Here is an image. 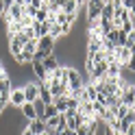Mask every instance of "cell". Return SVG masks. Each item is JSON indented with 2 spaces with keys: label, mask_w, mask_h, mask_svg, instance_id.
<instances>
[{
  "label": "cell",
  "mask_w": 135,
  "mask_h": 135,
  "mask_svg": "<svg viewBox=\"0 0 135 135\" xmlns=\"http://www.w3.org/2000/svg\"><path fill=\"white\" fill-rule=\"evenodd\" d=\"M133 103H135V85H129V87L122 91V96H120V105L131 107Z\"/></svg>",
  "instance_id": "ba28073f"
},
{
  "label": "cell",
  "mask_w": 135,
  "mask_h": 135,
  "mask_svg": "<svg viewBox=\"0 0 135 135\" xmlns=\"http://www.w3.org/2000/svg\"><path fill=\"white\" fill-rule=\"evenodd\" d=\"M113 13H115L113 4H111V2H107V4L103 7V11H100V20H107V22H111V20H113Z\"/></svg>",
  "instance_id": "2e32d148"
},
{
  "label": "cell",
  "mask_w": 135,
  "mask_h": 135,
  "mask_svg": "<svg viewBox=\"0 0 135 135\" xmlns=\"http://www.w3.org/2000/svg\"><path fill=\"white\" fill-rule=\"evenodd\" d=\"M113 57H115V61L124 68L126 63H129V59H131V50L126 48V46H115V50H113Z\"/></svg>",
  "instance_id": "277c9868"
},
{
  "label": "cell",
  "mask_w": 135,
  "mask_h": 135,
  "mask_svg": "<svg viewBox=\"0 0 135 135\" xmlns=\"http://www.w3.org/2000/svg\"><path fill=\"white\" fill-rule=\"evenodd\" d=\"M22 52H28V55H33V57H35V52H37V39H35V37H33V39H28L26 44H24Z\"/></svg>",
  "instance_id": "ac0fdd59"
},
{
  "label": "cell",
  "mask_w": 135,
  "mask_h": 135,
  "mask_svg": "<svg viewBox=\"0 0 135 135\" xmlns=\"http://www.w3.org/2000/svg\"><path fill=\"white\" fill-rule=\"evenodd\" d=\"M26 41H28V37L24 35V31H20V33H15V35L9 37V52L13 55V59L22 52V48H24V44H26Z\"/></svg>",
  "instance_id": "7a4b0ae2"
},
{
  "label": "cell",
  "mask_w": 135,
  "mask_h": 135,
  "mask_svg": "<svg viewBox=\"0 0 135 135\" xmlns=\"http://www.w3.org/2000/svg\"><path fill=\"white\" fill-rule=\"evenodd\" d=\"M20 111H22V115L26 118L28 122H33V120H37V109H35V103H24L22 107H20Z\"/></svg>",
  "instance_id": "52a82bcc"
},
{
  "label": "cell",
  "mask_w": 135,
  "mask_h": 135,
  "mask_svg": "<svg viewBox=\"0 0 135 135\" xmlns=\"http://www.w3.org/2000/svg\"><path fill=\"white\" fill-rule=\"evenodd\" d=\"M33 74L37 76V83H46L48 81V72H46V68L41 65V61H33Z\"/></svg>",
  "instance_id": "9c48e42d"
},
{
  "label": "cell",
  "mask_w": 135,
  "mask_h": 135,
  "mask_svg": "<svg viewBox=\"0 0 135 135\" xmlns=\"http://www.w3.org/2000/svg\"><path fill=\"white\" fill-rule=\"evenodd\" d=\"M26 129L33 131L35 135H41V133H46V131H48V129H46V122H44V120H39V118H37V120H33V122H28Z\"/></svg>",
  "instance_id": "7c38bea8"
},
{
  "label": "cell",
  "mask_w": 135,
  "mask_h": 135,
  "mask_svg": "<svg viewBox=\"0 0 135 135\" xmlns=\"http://www.w3.org/2000/svg\"><path fill=\"white\" fill-rule=\"evenodd\" d=\"M24 98H26V103H35V100L39 98V87L37 83H28V85H24Z\"/></svg>",
  "instance_id": "8992f818"
},
{
  "label": "cell",
  "mask_w": 135,
  "mask_h": 135,
  "mask_svg": "<svg viewBox=\"0 0 135 135\" xmlns=\"http://www.w3.org/2000/svg\"><path fill=\"white\" fill-rule=\"evenodd\" d=\"M61 11L63 13H79V4L74 0H65V2H61Z\"/></svg>",
  "instance_id": "e0dca14e"
},
{
  "label": "cell",
  "mask_w": 135,
  "mask_h": 135,
  "mask_svg": "<svg viewBox=\"0 0 135 135\" xmlns=\"http://www.w3.org/2000/svg\"><path fill=\"white\" fill-rule=\"evenodd\" d=\"M37 87H39V103L41 105H52V96H50V91L46 87V83H37Z\"/></svg>",
  "instance_id": "8fae6325"
},
{
  "label": "cell",
  "mask_w": 135,
  "mask_h": 135,
  "mask_svg": "<svg viewBox=\"0 0 135 135\" xmlns=\"http://www.w3.org/2000/svg\"><path fill=\"white\" fill-rule=\"evenodd\" d=\"M24 103H26V98H24V89L22 87H13L11 94H9V105L15 107V109H20Z\"/></svg>",
  "instance_id": "3957f363"
},
{
  "label": "cell",
  "mask_w": 135,
  "mask_h": 135,
  "mask_svg": "<svg viewBox=\"0 0 135 135\" xmlns=\"http://www.w3.org/2000/svg\"><path fill=\"white\" fill-rule=\"evenodd\" d=\"M124 135H135V122L129 126V129H126V133H124Z\"/></svg>",
  "instance_id": "484cf974"
},
{
  "label": "cell",
  "mask_w": 135,
  "mask_h": 135,
  "mask_svg": "<svg viewBox=\"0 0 135 135\" xmlns=\"http://www.w3.org/2000/svg\"><path fill=\"white\" fill-rule=\"evenodd\" d=\"M124 70H129V72H133V74H135V55H131V59H129V63L124 65Z\"/></svg>",
  "instance_id": "603a6c76"
},
{
  "label": "cell",
  "mask_w": 135,
  "mask_h": 135,
  "mask_svg": "<svg viewBox=\"0 0 135 135\" xmlns=\"http://www.w3.org/2000/svg\"><path fill=\"white\" fill-rule=\"evenodd\" d=\"M65 83H68V87H70L72 91H76V89H81L83 85H85V81H83L81 72L76 70V68H72V65L65 70Z\"/></svg>",
  "instance_id": "6da1fadb"
},
{
  "label": "cell",
  "mask_w": 135,
  "mask_h": 135,
  "mask_svg": "<svg viewBox=\"0 0 135 135\" xmlns=\"http://www.w3.org/2000/svg\"><path fill=\"white\" fill-rule=\"evenodd\" d=\"M2 79H7V70H4V65L0 63V81H2Z\"/></svg>",
  "instance_id": "4316f807"
},
{
  "label": "cell",
  "mask_w": 135,
  "mask_h": 135,
  "mask_svg": "<svg viewBox=\"0 0 135 135\" xmlns=\"http://www.w3.org/2000/svg\"><path fill=\"white\" fill-rule=\"evenodd\" d=\"M52 105H55V109H57V113H65V111H68V98H65V96H57V98L52 100Z\"/></svg>",
  "instance_id": "9a60e30c"
},
{
  "label": "cell",
  "mask_w": 135,
  "mask_h": 135,
  "mask_svg": "<svg viewBox=\"0 0 135 135\" xmlns=\"http://www.w3.org/2000/svg\"><path fill=\"white\" fill-rule=\"evenodd\" d=\"M11 89H13V85H11V81H9V76L0 81V94H11Z\"/></svg>",
  "instance_id": "ffe728a7"
},
{
  "label": "cell",
  "mask_w": 135,
  "mask_h": 135,
  "mask_svg": "<svg viewBox=\"0 0 135 135\" xmlns=\"http://www.w3.org/2000/svg\"><path fill=\"white\" fill-rule=\"evenodd\" d=\"M48 35L57 41L59 37H63V26H61V24H52V28H50V33H48Z\"/></svg>",
  "instance_id": "d6986e66"
},
{
  "label": "cell",
  "mask_w": 135,
  "mask_h": 135,
  "mask_svg": "<svg viewBox=\"0 0 135 135\" xmlns=\"http://www.w3.org/2000/svg\"><path fill=\"white\" fill-rule=\"evenodd\" d=\"M133 44H135V31H131L129 35H126V41H124V46H126V48H131Z\"/></svg>",
  "instance_id": "7402d4cb"
},
{
  "label": "cell",
  "mask_w": 135,
  "mask_h": 135,
  "mask_svg": "<svg viewBox=\"0 0 135 135\" xmlns=\"http://www.w3.org/2000/svg\"><path fill=\"white\" fill-rule=\"evenodd\" d=\"M122 70H124V68L113 59V61H109V63H107V74H105V76H109V79H118V76L122 74Z\"/></svg>",
  "instance_id": "30bf717a"
},
{
  "label": "cell",
  "mask_w": 135,
  "mask_h": 135,
  "mask_svg": "<svg viewBox=\"0 0 135 135\" xmlns=\"http://www.w3.org/2000/svg\"><path fill=\"white\" fill-rule=\"evenodd\" d=\"M33 22H35V18H28V15L24 13L22 18H20V26L22 28H28V26H33Z\"/></svg>",
  "instance_id": "44dd1931"
},
{
  "label": "cell",
  "mask_w": 135,
  "mask_h": 135,
  "mask_svg": "<svg viewBox=\"0 0 135 135\" xmlns=\"http://www.w3.org/2000/svg\"><path fill=\"white\" fill-rule=\"evenodd\" d=\"M59 2H65V0H59Z\"/></svg>",
  "instance_id": "f546056e"
},
{
  "label": "cell",
  "mask_w": 135,
  "mask_h": 135,
  "mask_svg": "<svg viewBox=\"0 0 135 135\" xmlns=\"http://www.w3.org/2000/svg\"><path fill=\"white\" fill-rule=\"evenodd\" d=\"M22 15H24V4H15V2H11L9 7H7V18H9V20L20 22Z\"/></svg>",
  "instance_id": "5b68a950"
},
{
  "label": "cell",
  "mask_w": 135,
  "mask_h": 135,
  "mask_svg": "<svg viewBox=\"0 0 135 135\" xmlns=\"http://www.w3.org/2000/svg\"><path fill=\"white\" fill-rule=\"evenodd\" d=\"M74 2L79 4V9H85V7H87V0H74Z\"/></svg>",
  "instance_id": "d4e9b609"
},
{
  "label": "cell",
  "mask_w": 135,
  "mask_h": 135,
  "mask_svg": "<svg viewBox=\"0 0 135 135\" xmlns=\"http://www.w3.org/2000/svg\"><path fill=\"white\" fill-rule=\"evenodd\" d=\"M129 50H131V55H135V44H133V46H131Z\"/></svg>",
  "instance_id": "f1b7e54d"
},
{
  "label": "cell",
  "mask_w": 135,
  "mask_h": 135,
  "mask_svg": "<svg viewBox=\"0 0 135 135\" xmlns=\"http://www.w3.org/2000/svg\"><path fill=\"white\" fill-rule=\"evenodd\" d=\"M133 4H135V0H122V9H133Z\"/></svg>",
  "instance_id": "cb8c5ba5"
},
{
  "label": "cell",
  "mask_w": 135,
  "mask_h": 135,
  "mask_svg": "<svg viewBox=\"0 0 135 135\" xmlns=\"http://www.w3.org/2000/svg\"><path fill=\"white\" fill-rule=\"evenodd\" d=\"M55 115H59L57 109H55V105H44V109H41V113H39V120L48 122L50 118H55Z\"/></svg>",
  "instance_id": "4fadbf2b"
},
{
  "label": "cell",
  "mask_w": 135,
  "mask_h": 135,
  "mask_svg": "<svg viewBox=\"0 0 135 135\" xmlns=\"http://www.w3.org/2000/svg\"><path fill=\"white\" fill-rule=\"evenodd\" d=\"M11 2H15V4H24V0H11Z\"/></svg>",
  "instance_id": "83f0119b"
},
{
  "label": "cell",
  "mask_w": 135,
  "mask_h": 135,
  "mask_svg": "<svg viewBox=\"0 0 135 135\" xmlns=\"http://www.w3.org/2000/svg\"><path fill=\"white\" fill-rule=\"evenodd\" d=\"M41 65H44V68H46V72L50 74V72H52L55 68L59 65V61H57V55H55V52H52V55H48V57L44 59V61H41Z\"/></svg>",
  "instance_id": "5bb4252c"
}]
</instances>
